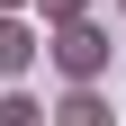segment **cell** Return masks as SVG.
I'll list each match as a JSON object with an SVG mask.
<instances>
[{"label": "cell", "mask_w": 126, "mask_h": 126, "mask_svg": "<svg viewBox=\"0 0 126 126\" xmlns=\"http://www.w3.org/2000/svg\"><path fill=\"white\" fill-rule=\"evenodd\" d=\"M45 54V27L27 18V9H0V81H27Z\"/></svg>", "instance_id": "cell-2"}, {"label": "cell", "mask_w": 126, "mask_h": 126, "mask_svg": "<svg viewBox=\"0 0 126 126\" xmlns=\"http://www.w3.org/2000/svg\"><path fill=\"white\" fill-rule=\"evenodd\" d=\"M117 18H126V0H117Z\"/></svg>", "instance_id": "cell-7"}, {"label": "cell", "mask_w": 126, "mask_h": 126, "mask_svg": "<svg viewBox=\"0 0 126 126\" xmlns=\"http://www.w3.org/2000/svg\"><path fill=\"white\" fill-rule=\"evenodd\" d=\"M45 54H54L63 81H99L108 63H117V36H108L99 18H54V27H45Z\"/></svg>", "instance_id": "cell-1"}, {"label": "cell", "mask_w": 126, "mask_h": 126, "mask_svg": "<svg viewBox=\"0 0 126 126\" xmlns=\"http://www.w3.org/2000/svg\"><path fill=\"white\" fill-rule=\"evenodd\" d=\"M27 9H36L45 27H54V18H90V0H27Z\"/></svg>", "instance_id": "cell-5"}, {"label": "cell", "mask_w": 126, "mask_h": 126, "mask_svg": "<svg viewBox=\"0 0 126 126\" xmlns=\"http://www.w3.org/2000/svg\"><path fill=\"white\" fill-rule=\"evenodd\" d=\"M0 9H27V0H0Z\"/></svg>", "instance_id": "cell-6"}, {"label": "cell", "mask_w": 126, "mask_h": 126, "mask_svg": "<svg viewBox=\"0 0 126 126\" xmlns=\"http://www.w3.org/2000/svg\"><path fill=\"white\" fill-rule=\"evenodd\" d=\"M0 126H45V99L27 81H9V90H0Z\"/></svg>", "instance_id": "cell-4"}, {"label": "cell", "mask_w": 126, "mask_h": 126, "mask_svg": "<svg viewBox=\"0 0 126 126\" xmlns=\"http://www.w3.org/2000/svg\"><path fill=\"white\" fill-rule=\"evenodd\" d=\"M54 126H117V108L99 99V81H72V90L54 99Z\"/></svg>", "instance_id": "cell-3"}, {"label": "cell", "mask_w": 126, "mask_h": 126, "mask_svg": "<svg viewBox=\"0 0 126 126\" xmlns=\"http://www.w3.org/2000/svg\"><path fill=\"white\" fill-rule=\"evenodd\" d=\"M45 126H54V117H45Z\"/></svg>", "instance_id": "cell-8"}]
</instances>
